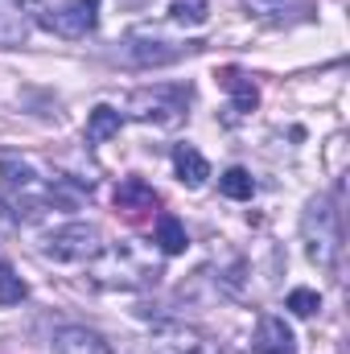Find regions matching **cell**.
Masks as SVG:
<instances>
[{
    "label": "cell",
    "instance_id": "6da1fadb",
    "mask_svg": "<svg viewBox=\"0 0 350 354\" xmlns=\"http://www.w3.org/2000/svg\"><path fill=\"white\" fill-rule=\"evenodd\" d=\"M301 235H305V256L317 268H334L338 248H342V231H338V210L330 198H313L305 206L301 218Z\"/></svg>",
    "mask_w": 350,
    "mask_h": 354
},
{
    "label": "cell",
    "instance_id": "7a4b0ae2",
    "mask_svg": "<svg viewBox=\"0 0 350 354\" xmlns=\"http://www.w3.org/2000/svg\"><path fill=\"white\" fill-rule=\"evenodd\" d=\"M185 103H190V87H140L128 99V115L140 124H157V128H177L185 120Z\"/></svg>",
    "mask_w": 350,
    "mask_h": 354
},
{
    "label": "cell",
    "instance_id": "3957f363",
    "mask_svg": "<svg viewBox=\"0 0 350 354\" xmlns=\"http://www.w3.org/2000/svg\"><path fill=\"white\" fill-rule=\"evenodd\" d=\"M103 252V235L99 227L91 223H66V227H54L46 239H42V256L58 260V264H87Z\"/></svg>",
    "mask_w": 350,
    "mask_h": 354
},
{
    "label": "cell",
    "instance_id": "277c9868",
    "mask_svg": "<svg viewBox=\"0 0 350 354\" xmlns=\"http://www.w3.org/2000/svg\"><path fill=\"white\" fill-rule=\"evenodd\" d=\"M42 25L50 33H58V37L79 41V37H87L91 29L99 25V0H62L54 12L42 17Z\"/></svg>",
    "mask_w": 350,
    "mask_h": 354
},
{
    "label": "cell",
    "instance_id": "5b68a950",
    "mask_svg": "<svg viewBox=\"0 0 350 354\" xmlns=\"http://www.w3.org/2000/svg\"><path fill=\"white\" fill-rule=\"evenodd\" d=\"M185 50H190V46H174V41H165V37L153 33V29H132V33L124 37V58H128L132 66H169V62H177Z\"/></svg>",
    "mask_w": 350,
    "mask_h": 354
},
{
    "label": "cell",
    "instance_id": "8992f818",
    "mask_svg": "<svg viewBox=\"0 0 350 354\" xmlns=\"http://www.w3.org/2000/svg\"><path fill=\"white\" fill-rule=\"evenodd\" d=\"M219 83H223V91H231V111L235 115H248V111H256V103H260V91H256V83L243 75V71H235V66H227V71H219Z\"/></svg>",
    "mask_w": 350,
    "mask_h": 354
},
{
    "label": "cell",
    "instance_id": "52a82bcc",
    "mask_svg": "<svg viewBox=\"0 0 350 354\" xmlns=\"http://www.w3.org/2000/svg\"><path fill=\"white\" fill-rule=\"evenodd\" d=\"M54 354H111L99 334H91L83 326H66L54 334Z\"/></svg>",
    "mask_w": 350,
    "mask_h": 354
},
{
    "label": "cell",
    "instance_id": "ba28073f",
    "mask_svg": "<svg viewBox=\"0 0 350 354\" xmlns=\"http://www.w3.org/2000/svg\"><path fill=\"white\" fill-rule=\"evenodd\" d=\"M174 169H177V181H181V185H190V189L206 185V177H210L206 157H202L194 145H177V149H174Z\"/></svg>",
    "mask_w": 350,
    "mask_h": 354
},
{
    "label": "cell",
    "instance_id": "9c48e42d",
    "mask_svg": "<svg viewBox=\"0 0 350 354\" xmlns=\"http://www.w3.org/2000/svg\"><path fill=\"white\" fill-rule=\"evenodd\" d=\"M256 354H297L293 330H288L280 317H264L260 334H256Z\"/></svg>",
    "mask_w": 350,
    "mask_h": 354
},
{
    "label": "cell",
    "instance_id": "30bf717a",
    "mask_svg": "<svg viewBox=\"0 0 350 354\" xmlns=\"http://www.w3.org/2000/svg\"><path fill=\"white\" fill-rule=\"evenodd\" d=\"M243 8L256 21H293L309 12V0H243Z\"/></svg>",
    "mask_w": 350,
    "mask_h": 354
},
{
    "label": "cell",
    "instance_id": "8fae6325",
    "mask_svg": "<svg viewBox=\"0 0 350 354\" xmlns=\"http://www.w3.org/2000/svg\"><path fill=\"white\" fill-rule=\"evenodd\" d=\"M116 206L128 210V214H140V210H153V206H157V194H153L149 181L128 177V181H120V189H116Z\"/></svg>",
    "mask_w": 350,
    "mask_h": 354
},
{
    "label": "cell",
    "instance_id": "7c38bea8",
    "mask_svg": "<svg viewBox=\"0 0 350 354\" xmlns=\"http://www.w3.org/2000/svg\"><path fill=\"white\" fill-rule=\"evenodd\" d=\"M120 124H124V115H120L116 107H107V103L91 107V111H87V140H91V145L111 140V136L120 132Z\"/></svg>",
    "mask_w": 350,
    "mask_h": 354
},
{
    "label": "cell",
    "instance_id": "4fadbf2b",
    "mask_svg": "<svg viewBox=\"0 0 350 354\" xmlns=\"http://www.w3.org/2000/svg\"><path fill=\"white\" fill-rule=\"evenodd\" d=\"M219 194L231 198V202H248V198L256 194V177L248 174L243 165H231L227 174L219 177Z\"/></svg>",
    "mask_w": 350,
    "mask_h": 354
},
{
    "label": "cell",
    "instance_id": "5bb4252c",
    "mask_svg": "<svg viewBox=\"0 0 350 354\" xmlns=\"http://www.w3.org/2000/svg\"><path fill=\"white\" fill-rule=\"evenodd\" d=\"M157 243H161V252L165 256H181L185 252V227H181V218L177 214H161L157 218Z\"/></svg>",
    "mask_w": 350,
    "mask_h": 354
},
{
    "label": "cell",
    "instance_id": "9a60e30c",
    "mask_svg": "<svg viewBox=\"0 0 350 354\" xmlns=\"http://www.w3.org/2000/svg\"><path fill=\"white\" fill-rule=\"evenodd\" d=\"M169 17H174V25L202 29L206 17H210V4H206V0H169Z\"/></svg>",
    "mask_w": 350,
    "mask_h": 354
},
{
    "label": "cell",
    "instance_id": "2e32d148",
    "mask_svg": "<svg viewBox=\"0 0 350 354\" xmlns=\"http://www.w3.org/2000/svg\"><path fill=\"white\" fill-rule=\"evenodd\" d=\"M25 280L17 276V268L12 264H4L0 260V305H17V301H25Z\"/></svg>",
    "mask_w": 350,
    "mask_h": 354
},
{
    "label": "cell",
    "instance_id": "e0dca14e",
    "mask_svg": "<svg viewBox=\"0 0 350 354\" xmlns=\"http://www.w3.org/2000/svg\"><path fill=\"white\" fill-rule=\"evenodd\" d=\"M288 309H293L297 317H313V313L322 309V297H317L313 288H293V292H288Z\"/></svg>",
    "mask_w": 350,
    "mask_h": 354
},
{
    "label": "cell",
    "instance_id": "ac0fdd59",
    "mask_svg": "<svg viewBox=\"0 0 350 354\" xmlns=\"http://www.w3.org/2000/svg\"><path fill=\"white\" fill-rule=\"evenodd\" d=\"M12 227H17V214H12V210H8V206L0 202V235H8Z\"/></svg>",
    "mask_w": 350,
    "mask_h": 354
},
{
    "label": "cell",
    "instance_id": "d6986e66",
    "mask_svg": "<svg viewBox=\"0 0 350 354\" xmlns=\"http://www.w3.org/2000/svg\"><path fill=\"white\" fill-rule=\"evenodd\" d=\"M21 4H33V0H21Z\"/></svg>",
    "mask_w": 350,
    "mask_h": 354
}]
</instances>
